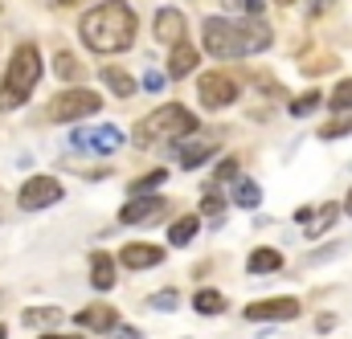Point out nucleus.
<instances>
[{"label": "nucleus", "instance_id": "28", "mask_svg": "<svg viewBox=\"0 0 352 339\" xmlns=\"http://www.w3.org/2000/svg\"><path fill=\"white\" fill-rule=\"evenodd\" d=\"M221 213H226V204H221V196H213V192H209V196L201 200V217H213V221H221Z\"/></svg>", "mask_w": 352, "mask_h": 339}, {"label": "nucleus", "instance_id": "8", "mask_svg": "<svg viewBox=\"0 0 352 339\" xmlns=\"http://www.w3.org/2000/svg\"><path fill=\"white\" fill-rule=\"evenodd\" d=\"M299 315V299L283 294V299H263V303H250L246 307V319L250 323H287Z\"/></svg>", "mask_w": 352, "mask_h": 339}, {"label": "nucleus", "instance_id": "21", "mask_svg": "<svg viewBox=\"0 0 352 339\" xmlns=\"http://www.w3.org/2000/svg\"><path fill=\"white\" fill-rule=\"evenodd\" d=\"M283 266V254L278 250H254V254L246 257V270L250 274H270V270H278Z\"/></svg>", "mask_w": 352, "mask_h": 339}, {"label": "nucleus", "instance_id": "38", "mask_svg": "<svg viewBox=\"0 0 352 339\" xmlns=\"http://www.w3.org/2000/svg\"><path fill=\"white\" fill-rule=\"evenodd\" d=\"M41 339H74V336H54V331H45Z\"/></svg>", "mask_w": 352, "mask_h": 339}, {"label": "nucleus", "instance_id": "9", "mask_svg": "<svg viewBox=\"0 0 352 339\" xmlns=\"http://www.w3.org/2000/svg\"><path fill=\"white\" fill-rule=\"evenodd\" d=\"M164 213H168V200H164V196H135V200L123 204L119 221H123V225H152V221H160Z\"/></svg>", "mask_w": 352, "mask_h": 339}, {"label": "nucleus", "instance_id": "23", "mask_svg": "<svg viewBox=\"0 0 352 339\" xmlns=\"http://www.w3.org/2000/svg\"><path fill=\"white\" fill-rule=\"evenodd\" d=\"M197 229H201V225H197V217H180L173 229H168V242H173V246H188V242L197 237Z\"/></svg>", "mask_w": 352, "mask_h": 339}, {"label": "nucleus", "instance_id": "16", "mask_svg": "<svg viewBox=\"0 0 352 339\" xmlns=\"http://www.w3.org/2000/svg\"><path fill=\"white\" fill-rule=\"evenodd\" d=\"M217 148L213 143H205V139H197V143H180V152H176V164L180 168H201V164H209V156H213Z\"/></svg>", "mask_w": 352, "mask_h": 339}, {"label": "nucleus", "instance_id": "6", "mask_svg": "<svg viewBox=\"0 0 352 339\" xmlns=\"http://www.w3.org/2000/svg\"><path fill=\"white\" fill-rule=\"evenodd\" d=\"M58 200H62V184H58L54 176H29V180L21 184V192H16V204H21L25 213L50 209V204H58Z\"/></svg>", "mask_w": 352, "mask_h": 339}, {"label": "nucleus", "instance_id": "3", "mask_svg": "<svg viewBox=\"0 0 352 339\" xmlns=\"http://www.w3.org/2000/svg\"><path fill=\"white\" fill-rule=\"evenodd\" d=\"M192 131H197L192 110L180 106V102H168V106L144 115L131 139H135L140 148H156V143H176V139H184V135H192Z\"/></svg>", "mask_w": 352, "mask_h": 339}, {"label": "nucleus", "instance_id": "34", "mask_svg": "<svg viewBox=\"0 0 352 339\" xmlns=\"http://www.w3.org/2000/svg\"><path fill=\"white\" fill-rule=\"evenodd\" d=\"M234 176H238V164H234V160H221V164H217V184H221V180H234Z\"/></svg>", "mask_w": 352, "mask_h": 339}, {"label": "nucleus", "instance_id": "15", "mask_svg": "<svg viewBox=\"0 0 352 339\" xmlns=\"http://www.w3.org/2000/svg\"><path fill=\"white\" fill-rule=\"evenodd\" d=\"M98 78L111 86V94H115V98H131V94L140 90L135 78H131L127 70H119V66H102V70H98Z\"/></svg>", "mask_w": 352, "mask_h": 339}, {"label": "nucleus", "instance_id": "29", "mask_svg": "<svg viewBox=\"0 0 352 339\" xmlns=\"http://www.w3.org/2000/svg\"><path fill=\"white\" fill-rule=\"evenodd\" d=\"M349 131H352V119H336V123H328L320 135H324V139H340V135H349Z\"/></svg>", "mask_w": 352, "mask_h": 339}, {"label": "nucleus", "instance_id": "35", "mask_svg": "<svg viewBox=\"0 0 352 339\" xmlns=\"http://www.w3.org/2000/svg\"><path fill=\"white\" fill-rule=\"evenodd\" d=\"M332 4H336V0H311V8H307V16H311V21H316V16H320V12H324V8H332Z\"/></svg>", "mask_w": 352, "mask_h": 339}, {"label": "nucleus", "instance_id": "33", "mask_svg": "<svg viewBox=\"0 0 352 339\" xmlns=\"http://www.w3.org/2000/svg\"><path fill=\"white\" fill-rule=\"evenodd\" d=\"M307 74H320V70H336V58H316V62H303Z\"/></svg>", "mask_w": 352, "mask_h": 339}, {"label": "nucleus", "instance_id": "11", "mask_svg": "<svg viewBox=\"0 0 352 339\" xmlns=\"http://www.w3.org/2000/svg\"><path fill=\"white\" fill-rule=\"evenodd\" d=\"M184 29H188V21H184L180 8H160V12H156L152 33H156L160 45H176V41H184Z\"/></svg>", "mask_w": 352, "mask_h": 339}, {"label": "nucleus", "instance_id": "39", "mask_svg": "<svg viewBox=\"0 0 352 339\" xmlns=\"http://www.w3.org/2000/svg\"><path fill=\"white\" fill-rule=\"evenodd\" d=\"M274 4H278V8H287V4H295V0H274Z\"/></svg>", "mask_w": 352, "mask_h": 339}, {"label": "nucleus", "instance_id": "22", "mask_svg": "<svg viewBox=\"0 0 352 339\" xmlns=\"http://www.w3.org/2000/svg\"><path fill=\"white\" fill-rule=\"evenodd\" d=\"M234 200H238L242 209H258V200H263V188H258L254 180H238V184H234Z\"/></svg>", "mask_w": 352, "mask_h": 339}, {"label": "nucleus", "instance_id": "41", "mask_svg": "<svg viewBox=\"0 0 352 339\" xmlns=\"http://www.w3.org/2000/svg\"><path fill=\"white\" fill-rule=\"evenodd\" d=\"M58 4H74V0H58Z\"/></svg>", "mask_w": 352, "mask_h": 339}, {"label": "nucleus", "instance_id": "30", "mask_svg": "<svg viewBox=\"0 0 352 339\" xmlns=\"http://www.w3.org/2000/svg\"><path fill=\"white\" fill-rule=\"evenodd\" d=\"M148 303H152L156 311H173L176 303H180V299H176V290H160V294H152Z\"/></svg>", "mask_w": 352, "mask_h": 339}, {"label": "nucleus", "instance_id": "26", "mask_svg": "<svg viewBox=\"0 0 352 339\" xmlns=\"http://www.w3.org/2000/svg\"><path fill=\"white\" fill-rule=\"evenodd\" d=\"M328 106H332V110H352V78H344V82L332 90Z\"/></svg>", "mask_w": 352, "mask_h": 339}, {"label": "nucleus", "instance_id": "18", "mask_svg": "<svg viewBox=\"0 0 352 339\" xmlns=\"http://www.w3.org/2000/svg\"><path fill=\"white\" fill-rule=\"evenodd\" d=\"M21 323H25V327H45V331H50L54 323H62V311H58V307H29V311L21 315Z\"/></svg>", "mask_w": 352, "mask_h": 339}, {"label": "nucleus", "instance_id": "31", "mask_svg": "<svg viewBox=\"0 0 352 339\" xmlns=\"http://www.w3.org/2000/svg\"><path fill=\"white\" fill-rule=\"evenodd\" d=\"M226 8H246L250 16H263V0H226Z\"/></svg>", "mask_w": 352, "mask_h": 339}, {"label": "nucleus", "instance_id": "10", "mask_svg": "<svg viewBox=\"0 0 352 339\" xmlns=\"http://www.w3.org/2000/svg\"><path fill=\"white\" fill-rule=\"evenodd\" d=\"M70 143H74V148H87V152H94V156H111V152H119V143H123V131H119V127L74 131V135H70Z\"/></svg>", "mask_w": 352, "mask_h": 339}, {"label": "nucleus", "instance_id": "27", "mask_svg": "<svg viewBox=\"0 0 352 339\" xmlns=\"http://www.w3.org/2000/svg\"><path fill=\"white\" fill-rule=\"evenodd\" d=\"M316 106H320V90H307L303 98H295V102H291V119H303V115H307V110H316Z\"/></svg>", "mask_w": 352, "mask_h": 339}, {"label": "nucleus", "instance_id": "19", "mask_svg": "<svg viewBox=\"0 0 352 339\" xmlns=\"http://www.w3.org/2000/svg\"><path fill=\"white\" fill-rule=\"evenodd\" d=\"M311 217H316V221H307L303 229H307V237H320L324 229H332V225H336V217H340V204H332V200H328V204H324L320 213H311Z\"/></svg>", "mask_w": 352, "mask_h": 339}, {"label": "nucleus", "instance_id": "4", "mask_svg": "<svg viewBox=\"0 0 352 339\" xmlns=\"http://www.w3.org/2000/svg\"><path fill=\"white\" fill-rule=\"evenodd\" d=\"M37 82H41V54H37V45H21L8 62L4 86H0V110H16L21 102H29Z\"/></svg>", "mask_w": 352, "mask_h": 339}, {"label": "nucleus", "instance_id": "2", "mask_svg": "<svg viewBox=\"0 0 352 339\" xmlns=\"http://www.w3.org/2000/svg\"><path fill=\"white\" fill-rule=\"evenodd\" d=\"M270 45V25L263 16L250 21H230V16H209L205 21V54L213 58H250Z\"/></svg>", "mask_w": 352, "mask_h": 339}, {"label": "nucleus", "instance_id": "13", "mask_svg": "<svg viewBox=\"0 0 352 339\" xmlns=\"http://www.w3.org/2000/svg\"><path fill=\"white\" fill-rule=\"evenodd\" d=\"M74 323H78V327H87V331H115V323H119V315H115L111 307H102V303H94V307H82V311L74 315Z\"/></svg>", "mask_w": 352, "mask_h": 339}, {"label": "nucleus", "instance_id": "1", "mask_svg": "<svg viewBox=\"0 0 352 339\" xmlns=\"http://www.w3.org/2000/svg\"><path fill=\"white\" fill-rule=\"evenodd\" d=\"M78 33L82 45L94 54H123L135 41V8L127 0H102L82 16Z\"/></svg>", "mask_w": 352, "mask_h": 339}, {"label": "nucleus", "instance_id": "20", "mask_svg": "<svg viewBox=\"0 0 352 339\" xmlns=\"http://www.w3.org/2000/svg\"><path fill=\"white\" fill-rule=\"evenodd\" d=\"M192 311H197V315H221V311H226V294H217V290H197V294H192Z\"/></svg>", "mask_w": 352, "mask_h": 339}, {"label": "nucleus", "instance_id": "5", "mask_svg": "<svg viewBox=\"0 0 352 339\" xmlns=\"http://www.w3.org/2000/svg\"><path fill=\"white\" fill-rule=\"evenodd\" d=\"M102 106V98L87 90V86H70V90H62L50 106H45V119L50 123H74V119H87Z\"/></svg>", "mask_w": 352, "mask_h": 339}, {"label": "nucleus", "instance_id": "37", "mask_svg": "<svg viewBox=\"0 0 352 339\" xmlns=\"http://www.w3.org/2000/svg\"><path fill=\"white\" fill-rule=\"evenodd\" d=\"M344 213L352 217V188H349V196H344Z\"/></svg>", "mask_w": 352, "mask_h": 339}, {"label": "nucleus", "instance_id": "7", "mask_svg": "<svg viewBox=\"0 0 352 339\" xmlns=\"http://www.w3.org/2000/svg\"><path fill=\"white\" fill-rule=\"evenodd\" d=\"M197 94H201V106L221 110V106L238 102V94H242V90H238V82H234V78H226V74H201Z\"/></svg>", "mask_w": 352, "mask_h": 339}, {"label": "nucleus", "instance_id": "24", "mask_svg": "<svg viewBox=\"0 0 352 339\" xmlns=\"http://www.w3.org/2000/svg\"><path fill=\"white\" fill-rule=\"evenodd\" d=\"M54 70H58V78H66V82H78V78H82V66H78V62H74L66 49L54 58Z\"/></svg>", "mask_w": 352, "mask_h": 339}, {"label": "nucleus", "instance_id": "25", "mask_svg": "<svg viewBox=\"0 0 352 339\" xmlns=\"http://www.w3.org/2000/svg\"><path fill=\"white\" fill-rule=\"evenodd\" d=\"M164 180H168V172H164V168L148 172V176H140V180L131 184V196H144V192H152V188H156V184H164Z\"/></svg>", "mask_w": 352, "mask_h": 339}, {"label": "nucleus", "instance_id": "12", "mask_svg": "<svg viewBox=\"0 0 352 339\" xmlns=\"http://www.w3.org/2000/svg\"><path fill=\"white\" fill-rule=\"evenodd\" d=\"M119 261L127 270H148V266H160L164 261V250L160 246H148V242H131V246L119 250Z\"/></svg>", "mask_w": 352, "mask_h": 339}, {"label": "nucleus", "instance_id": "36", "mask_svg": "<svg viewBox=\"0 0 352 339\" xmlns=\"http://www.w3.org/2000/svg\"><path fill=\"white\" fill-rule=\"evenodd\" d=\"M115 339H140V331H135V327H119V331H115Z\"/></svg>", "mask_w": 352, "mask_h": 339}, {"label": "nucleus", "instance_id": "32", "mask_svg": "<svg viewBox=\"0 0 352 339\" xmlns=\"http://www.w3.org/2000/svg\"><path fill=\"white\" fill-rule=\"evenodd\" d=\"M164 82H168V78H164L160 70H148V78H144V90H152V94H160V90H164Z\"/></svg>", "mask_w": 352, "mask_h": 339}, {"label": "nucleus", "instance_id": "17", "mask_svg": "<svg viewBox=\"0 0 352 339\" xmlns=\"http://www.w3.org/2000/svg\"><path fill=\"white\" fill-rule=\"evenodd\" d=\"M90 286L94 290H111L115 286V261H111V254L90 257Z\"/></svg>", "mask_w": 352, "mask_h": 339}, {"label": "nucleus", "instance_id": "40", "mask_svg": "<svg viewBox=\"0 0 352 339\" xmlns=\"http://www.w3.org/2000/svg\"><path fill=\"white\" fill-rule=\"evenodd\" d=\"M0 339H8V331H4V327H0Z\"/></svg>", "mask_w": 352, "mask_h": 339}, {"label": "nucleus", "instance_id": "14", "mask_svg": "<svg viewBox=\"0 0 352 339\" xmlns=\"http://www.w3.org/2000/svg\"><path fill=\"white\" fill-rule=\"evenodd\" d=\"M197 62H201V54H197L192 45L176 41V45H173V58H168V78H188V74L197 70Z\"/></svg>", "mask_w": 352, "mask_h": 339}]
</instances>
